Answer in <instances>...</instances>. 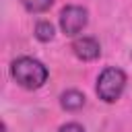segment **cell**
<instances>
[{
  "instance_id": "1",
  "label": "cell",
  "mask_w": 132,
  "mask_h": 132,
  "mask_svg": "<svg viewBox=\"0 0 132 132\" xmlns=\"http://www.w3.org/2000/svg\"><path fill=\"white\" fill-rule=\"evenodd\" d=\"M10 74H12V78L23 89H31V91L33 89H39L47 80V68L39 60L29 58V56L16 58L10 64Z\"/></svg>"
},
{
  "instance_id": "2",
  "label": "cell",
  "mask_w": 132,
  "mask_h": 132,
  "mask_svg": "<svg viewBox=\"0 0 132 132\" xmlns=\"http://www.w3.org/2000/svg\"><path fill=\"white\" fill-rule=\"evenodd\" d=\"M124 87H126V74H124V70L113 68V66L105 68L97 78V95L105 103L118 101L124 93Z\"/></svg>"
},
{
  "instance_id": "3",
  "label": "cell",
  "mask_w": 132,
  "mask_h": 132,
  "mask_svg": "<svg viewBox=\"0 0 132 132\" xmlns=\"http://www.w3.org/2000/svg\"><path fill=\"white\" fill-rule=\"evenodd\" d=\"M89 23V12L82 6H66L60 12V27L66 35H78Z\"/></svg>"
},
{
  "instance_id": "4",
  "label": "cell",
  "mask_w": 132,
  "mask_h": 132,
  "mask_svg": "<svg viewBox=\"0 0 132 132\" xmlns=\"http://www.w3.org/2000/svg\"><path fill=\"white\" fill-rule=\"evenodd\" d=\"M72 52L78 60H95L101 54V45L93 37H78L72 43Z\"/></svg>"
},
{
  "instance_id": "5",
  "label": "cell",
  "mask_w": 132,
  "mask_h": 132,
  "mask_svg": "<svg viewBox=\"0 0 132 132\" xmlns=\"http://www.w3.org/2000/svg\"><path fill=\"white\" fill-rule=\"evenodd\" d=\"M60 103H62V107H64V109H70V111H74V109H80V107L85 105V95H82L80 91H74V89H70V91L62 93V97H60Z\"/></svg>"
},
{
  "instance_id": "6",
  "label": "cell",
  "mask_w": 132,
  "mask_h": 132,
  "mask_svg": "<svg viewBox=\"0 0 132 132\" xmlns=\"http://www.w3.org/2000/svg\"><path fill=\"white\" fill-rule=\"evenodd\" d=\"M21 2L29 12H45L54 4V0H21Z\"/></svg>"
},
{
  "instance_id": "7",
  "label": "cell",
  "mask_w": 132,
  "mask_h": 132,
  "mask_svg": "<svg viewBox=\"0 0 132 132\" xmlns=\"http://www.w3.org/2000/svg\"><path fill=\"white\" fill-rule=\"evenodd\" d=\"M35 37H37L39 41H50V39L54 37V27H52L47 21L37 23V25H35Z\"/></svg>"
},
{
  "instance_id": "8",
  "label": "cell",
  "mask_w": 132,
  "mask_h": 132,
  "mask_svg": "<svg viewBox=\"0 0 132 132\" xmlns=\"http://www.w3.org/2000/svg\"><path fill=\"white\" fill-rule=\"evenodd\" d=\"M58 132H85V128L80 124H76V122H70V124H64Z\"/></svg>"
}]
</instances>
